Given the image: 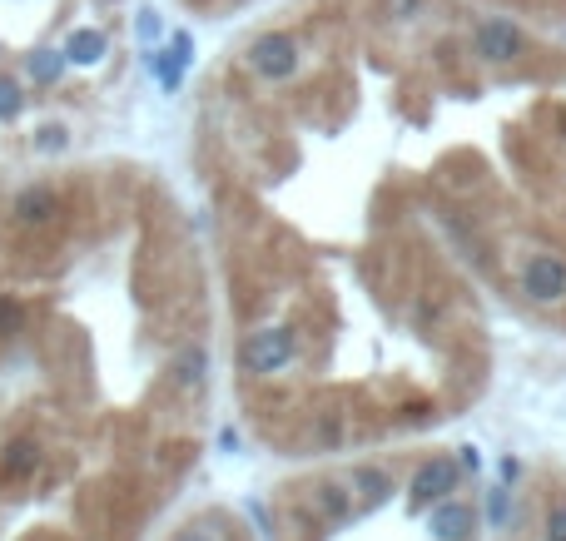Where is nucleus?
Here are the masks:
<instances>
[{
    "mask_svg": "<svg viewBox=\"0 0 566 541\" xmlns=\"http://www.w3.org/2000/svg\"><path fill=\"white\" fill-rule=\"evenodd\" d=\"M472 50H477L487 65H512V60H522V55H527V35H522L512 20L487 15V20L472 30Z\"/></svg>",
    "mask_w": 566,
    "mask_h": 541,
    "instance_id": "obj_1",
    "label": "nucleus"
},
{
    "mask_svg": "<svg viewBox=\"0 0 566 541\" xmlns=\"http://www.w3.org/2000/svg\"><path fill=\"white\" fill-rule=\"evenodd\" d=\"M249 65H254V75H264V80H288V75L298 70V40L283 35V30L259 35V40L249 45Z\"/></svg>",
    "mask_w": 566,
    "mask_h": 541,
    "instance_id": "obj_2",
    "label": "nucleus"
},
{
    "mask_svg": "<svg viewBox=\"0 0 566 541\" xmlns=\"http://www.w3.org/2000/svg\"><path fill=\"white\" fill-rule=\"evenodd\" d=\"M239 358H244L249 373H279L283 363H293V338L283 328H259V333L244 338Z\"/></svg>",
    "mask_w": 566,
    "mask_h": 541,
    "instance_id": "obj_3",
    "label": "nucleus"
},
{
    "mask_svg": "<svg viewBox=\"0 0 566 541\" xmlns=\"http://www.w3.org/2000/svg\"><path fill=\"white\" fill-rule=\"evenodd\" d=\"M457 467H452V457H427L423 467L413 472V487H408V497H413V507H427V502H442V497H452L457 492Z\"/></svg>",
    "mask_w": 566,
    "mask_h": 541,
    "instance_id": "obj_4",
    "label": "nucleus"
},
{
    "mask_svg": "<svg viewBox=\"0 0 566 541\" xmlns=\"http://www.w3.org/2000/svg\"><path fill=\"white\" fill-rule=\"evenodd\" d=\"M522 288H527V298H537V303H562L566 298V264L557 254H537V259L522 269Z\"/></svg>",
    "mask_w": 566,
    "mask_h": 541,
    "instance_id": "obj_5",
    "label": "nucleus"
},
{
    "mask_svg": "<svg viewBox=\"0 0 566 541\" xmlns=\"http://www.w3.org/2000/svg\"><path fill=\"white\" fill-rule=\"evenodd\" d=\"M55 214H60V194L50 184H30V189L15 194V219L20 224H50Z\"/></svg>",
    "mask_w": 566,
    "mask_h": 541,
    "instance_id": "obj_6",
    "label": "nucleus"
},
{
    "mask_svg": "<svg viewBox=\"0 0 566 541\" xmlns=\"http://www.w3.org/2000/svg\"><path fill=\"white\" fill-rule=\"evenodd\" d=\"M105 50H110V40H105V30H95V25H80V30H70V40H65V60H75V65H100Z\"/></svg>",
    "mask_w": 566,
    "mask_h": 541,
    "instance_id": "obj_7",
    "label": "nucleus"
},
{
    "mask_svg": "<svg viewBox=\"0 0 566 541\" xmlns=\"http://www.w3.org/2000/svg\"><path fill=\"white\" fill-rule=\"evenodd\" d=\"M472 532V507H462V502H442L437 512H432V537L437 541H462Z\"/></svg>",
    "mask_w": 566,
    "mask_h": 541,
    "instance_id": "obj_8",
    "label": "nucleus"
},
{
    "mask_svg": "<svg viewBox=\"0 0 566 541\" xmlns=\"http://www.w3.org/2000/svg\"><path fill=\"white\" fill-rule=\"evenodd\" d=\"M65 65H70V60H65V50H35V55L25 60V70H30V80H35V85H55V80L65 75Z\"/></svg>",
    "mask_w": 566,
    "mask_h": 541,
    "instance_id": "obj_9",
    "label": "nucleus"
},
{
    "mask_svg": "<svg viewBox=\"0 0 566 541\" xmlns=\"http://www.w3.org/2000/svg\"><path fill=\"white\" fill-rule=\"evenodd\" d=\"M0 462H5V472H10V477H30V472L40 467V447H35L30 437H15V442L5 447V457H0Z\"/></svg>",
    "mask_w": 566,
    "mask_h": 541,
    "instance_id": "obj_10",
    "label": "nucleus"
},
{
    "mask_svg": "<svg viewBox=\"0 0 566 541\" xmlns=\"http://www.w3.org/2000/svg\"><path fill=\"white\" fill-rule=\"evenodd\" d=\"M149 70H154V80H159L169 95L184 85V60H179L174 50H154V55H149Z\"/></svg>",
    "mask_w": 566,
    "mask_h": 541,
    "instance_id": "obj_11",
    "label": "nucleus"
},
{
    "mask_svg": "<svg viewBox=\"0 0 566 541\" xmlns=\"http://www.w3.org/2000/svg\"><path fill=\"white\" fill-rule=\"evenodd\" d=\"M204 368H209V353L204 348H184L179 363H174V383L179 388H199L204 383Z\"/></svg>",
    "mask_w": 566,
    "mask_h": 541,
    "instance_id": "obj_12",
    "label": "nucleus"
},
{
    "mask_svg": "<svg viewBox=\"0 0 566 541\" xmlns=\"http://www.w3.org/2000/svg\"><path fill=\"white\" fill-rule=\"evenodd\" d=\"M358 487H363V497L383 502V497H388V472H378V467H358Z\"/></svg>",
    "mask_w": 566,
    "mask_h": 541,
    "instance_id": "obj_13",
    "label": "nucleus"
},
{
    "mask_svg": "<svg viewBox=\"0 0 566 541\" xmlns=\"http://www.w3.org/2000/svg\"><path fill=\"white\" fill-rule=\"evenodd\" d=\"M20 110H25V95H20V85L0 75V120H15Z\"/></svg>",
    "mask_w": 566,
    "mask_h": 541,
    "instance_id": "obj_14",
    "label": "nucleus"
},
{
    "mask_svg": "<svg viewBox=\"0 0 566 541\" xmlns=\"http://www.w3.org/2000/svg\"><path fill=\"white\" fill-rule=\"evenodd\" d=\"M65 144H70L65 125H40V130H35V149H45V154H60Z\"/></svg>",
    "mask_w": 566,
    "mask_h": 541,
    "instance_id": "obj_15",
    "label": "nucleus"
},
{
    "mask_svg": "<svg viewBox=\"0 0 566 541\" xmlns=\"http://www.w3.org/2000/svg\"><path fill=\"white\" fill-rule=\"evenodd\" d=\"M20 323H25V308L0 293V333H20Z\"/></svg>",
    "mask_w": 566,
    "mask_h": 541,
    "instance_id": "obj_16",
    "label": "nucleus"
},
{
    "mask_svg": "<svg viewBox=\"0 0 566 541\" xmlns=\"http://www.w3.org/2000/svg\"><path fill=\"white\" fill-rule=\"evenodd\" d=\"M318 502H323V512H328V517H348V492H343V487H323V492H318Z\"/></svg>",
    "mask_w": 566,
    "mask_h": 541,
    "instance_id": "obj_17",
    "label": "nucleus"
},
{
    "mask_svg": "<svg viewBox=\"0 0 566 541\" xmlns=\"http://www.w3.org/2000/svg\"><path fill=\"white\" fill-rule=\"evenodd\" d=\"M169 50H174V55H179V60L189 65V60H194V40H189V30H174V40H169Z\"/></svg>",
    "mask_w": 566,
    "mask_h": 541,
    "instance_id": "obj_18",
    "label": "nucleus"
},
{
    "mask_svg": "<svg viewBox=\"0 0 566 541\" xmlns=\"http://www.w3.org/2000/svg\"><path fill=\"white\" fill-rule=\"evenodd\" d=\"M547 541H566V507H552V517H547Z\"/></svg>",
    "mask_w": 566,
    "mask_h": 541,
    "instance_id": "obj_19",
    "label": "nucleus"
},
{
    "mask_svg": "<svg viewBox=\"0 0 566 541\" xmlns=\"http://www.w3.org/2000/svg\"><path fill=\"white\" fill-rule=\"evenodd\" d=\"M135 25H140V40H154V35H159V15H154V10H140Z\"/></svg>",
    "mask_w": 566,
    "mask_h": 541,
    "instance_id": "obj_20",
    "label": "nucleus"
},
{
    "mask_svg": "<svg viewBox=\"0 0 566 541\" xmlns=\"http://www.w3.org/2000/svg\"><path fill=\"white\" fill-rule=\"evenodd\" d=\"M179 541H209V532H184Z\"/></svg>",
    "mask_w": 566,
    "mask_h": 541,
    "instance_id": "obj_21",
    "label": "nucleus"
},
{
    "mask_svg": "<svg viewBox=\"0 0 566 541\" xmlns=\"http://www.w3.org/2000/svg\"><path fill=\"white\" fill-rule=\"evenodd\" d=\"M562 135H566V110H562Z\"/></svg>",
    "mask_w": 566,
    "mask_h": 541,
    "instance_id": "obj_22",
    "label": "nucleus"
}]
</instances>
